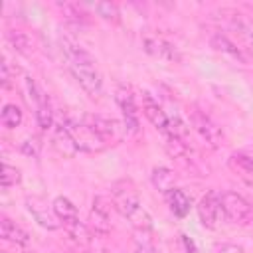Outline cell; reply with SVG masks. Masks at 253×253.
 Returning a JSON list of instances; mask_svg holds the SVG:
<instances>
[{"label": "cell", "instance_id": "e0dca14e", "mask_svg": "<svg viewBox=\"0 0 253 253\" xmlns=\"http://www.w3.org/2000/svg\"><path fill=\"white\" fill-rule=\"evenodd\" d=\"M164 198H166V204H168L170 211H172L176 217L188 215V211H190V198H188V194H186L184 190L172 188L170 192L164 194Z\"/></svg>", "mask_w": 253, "mask_h": 253}, {"label": "cell", "instance_id": "6da1fadb", "mask_svg": "<svg viewBox=\"0 0 253 253\" xmlns=\"http://www.w3.org/2000/svg\"><path fill=\"white\" fill-rule=\"evenodd\" d=\"M61 49L67 59V67L81 85V89L93 99L99 97L103 93V77L97 69L95 57L69 38H61Z\"/></svg>", "mask_w": 253, "mask_h": 253}, {"label": "cell", "instance_id": "8992f818", "mask_svg": "<svg viewBox=\"0 0 253 253\" xmlns=\"http://www.w3.org/2000/svg\"><path fill=\"white\" fill-rule=\"evenodd\" d=\"M190 123H192V126L196 128V132L206 140L208 146L219 148V146L223 144V130H221L219 125H217L210 115H206L204 111H198V109L192 111Z\"/></svg>", "mask_w": 253, "mask_h": 253}, {"label": "cell", "instance_id": "d4e9b609", "mask_svg": "<svg viewBox=\"0 0 253 253\" xmlns=\"http://www.w3.org/2000/svg\"><path fill=\"white\" fill-rule=\"evenodd\" d=\"M162 138H164V148L172 158H184L186 156V144L178 134L168 132V134H162Z\"/></svg>", "mask_w": 253, "mask_h": 253}, {"label": "cell", "instance_id": "603a6c76", "mask_svg": "<svg viewBox=\"0 0 253 253\" xmlns=\"http://www.w3.org/2000/svg\"><path fill=\"white\" fill-rule=\"evenodd\" d=\"M8 42L12 43V47L16 49V51H20V53H32V49H34V43H32V38L28 36V34H24L22 30H8Z\"/></svg>", "mask_w": 253, "mask_h": 253}, {"label": "cell", "instance_id": "2e32d148", "mask_svg": "<svg viewBox=\"0 0 253 253\" xmlns=\"http://www.w3.org/2000/svg\"><path fill=\"white\" fill-rule=\"evenodd\" d=\"M229 168L235 170L243 180H247V184H253V154L249 150H239L233 152L227 160Z\"/></svg>", "mask_w": 253, "mask_h": 253}, {"label": "cell", "instance_id": "44dd1931", "mask_svg": "<svg viewBox=\"0 0 253 253\" xmlns=\"http://www.w3.org/2000/svg\"><path fill=\"white\" fill-rule=\"evenodd\" d=\"M53 211H55V215L59 217V221H61V225L65 223V221H69V219H75V217H79V213H77V208L73 206V202L69 200V198H65V196H57L55 200H53Z\"/></svg>", "mask_w": 253, "mask_h": 253}, {"label": "cell", "instance_id": "30bf717a", "mask_svg": "<svg viewBox=\"0 0 253 253\" xmlns=\"http://www.w3.org/2000/svg\"><path fill=\"white\" fill-rule=\"evenodd\" d=\"M28 89H30V95L36 103V123L40 126V130H49L53 128V111H51V105L47 101V95L36 85L34 79H28Z\"/></svg>", "mask_w": 253, "mask_h": 253}, {"label": "cell", "instance_id": "3957f363", "mask_svg": "<svg viewBox=\"0 0 253 253\" xmlns=\"http://www.w3.org/2000/svg\"><path fill=\"white\" fill-rule=\"evenodd\" d=\"M63 123H65V126L69 128V132H71V136H73V140H75L77 150H81V152H101V150L107 146L105 140H103L93 128H89V126L81 121V117H79V119L67 117Z\"/></svg>", "mask_w": 253, "mask_h": 253}, {"label": "cell", "instance_id": "8fae6325", "mask_svg": "<svg viewBox=\"0 0 253 253\" xmlns=\"http://www.w3.org/2000/svg\"><path fill=\"white\" fill-rule=\"evenodd\" d=\"M115 99H117V105H119V109L123 113V125L126 128V132L136 134L140 125H138V111H136L132 93L126 87H119L117 93H115Z\"/></svg>", "mask_w": 253, "mask_h": 253}, {"label": "cell", "instance_id": "9a60e30c", "mask_svg": "<svg viewBox=\"0 0 253 253\" xmlns=\"http://www.w3.org/2000/svg\"><path fill=\"white\" fill-rule=\"evenodd\" d=\"M51 130H53L51 140H53V146L57 148V152H61L63 156H75L79 152L69 128L65 126V123H55Z\"/></svg>", "mask_w": 253, "mask_h": 253}, {"label": "cell", "instance_id": "d6a6232c", "mask_svg": "<svg viewBox=\"0 0 253 253\" xmlns=\"http://www.w3.org/2000/svg\"><path fill=\"white\" fill-rule=\"evenodd\" d=\"M180 241L184 243V251L186 253H194V243H192V239L188 235H180Z\"/></svg>", "mask_w": 253, "mask_h": 253}, {"label": "cell", "instance_id": "1f68e13d", "mask_svg": "<svg viewBox=\"0 0 253 253\" xmlns=\"http://www.w3.org/2000/svg\"><path fill=\"white\" fill-rule=\"evenodd\" d=\"M217 253H243V249L239 245H235V243H223Z\"/></svg>", "mask_w": 253, "mask_h": 253}, {"label": "cell", "instance_id": "f546056e", "mask_svg": "<svg viewBox=\"0 0 253 253\" xmlns=\"http://www.w3.org/2000/svg\"><path fill=\"white\" fill-rule=\"evenodd\" d=\"M20 150H22L26 156L38 158V156H40V150H42V142H40V138H38V136H28V138L22 142Z\"/></svg>", "mask_w": 253, "mask_h": 253}, {"label": "cell", "instance_id": "f1b7e54d", "mask_svg": "<svg viewBox=\"0 0 253 253\" xmlns=\"http://www.w3.org/2000/svg\"><path fill=\"white\" fill-rule=\"evenodd\" d=\"M57 8L63 12V16L67 18V20H71V22H77V24H81V22H85L87 18V14L77 6V4H57Z\"/></svg>", "mask_w": 253, "mask_h": 253}, {"label": "cell", "instance_id": "7a4b0ae2", "mask_svg": "<svg viewBox=\"0 0 253 253\" xmlns=\"http://www.w3.org/2000/svg\"><path fill=\"white\" fill-rule=\"evenodd\" d=\"M111 202L113 208L128 219L134 231H152V217L142 206L136 186L130 180H119L111 186Z\"/></svg>", "mask_w": 253, "mask_h": 253}, {"label": "cell", "instance_id": "5b68a950", "mask_svg": "<svg viewBox=\"0 0 253 253\" xmlns=\"http://www.w3.org/2000/svg\"><path fill=\"white\" fill-rule=\"evenodd\" d=\"M81 121H83L89 128H93V130L105 140V144L123 140V136H125V132H126L125 125L117 123L115 119L103 117V115H91V113H85V115H81Z\"/></svg>", "mask_w": 253, "mask_h": 253}, {"label": "cell", "instance_id": "ba28073f", "mask_svg": "<svg viewBox=\"0 0 253 253\" xmlns=\"http://www.w3.org/2000/svg\"><path fill=\"white\" fill-rule=\"evenodd\" d=\"M26 208H28V211L32 213L34 221H36L38 225H42L43 229L55 231V229L61 225L59 217H57L55 211H53V206H49L43 198H40V196H28V198H26Z\"/></svg>", "mask_w": 253, "mask_h": 253}, {"label": "cell", "instance_id": "4fadbf2b", "mask_svg": "<svg viewBox=\"0 0 253 253\" xmlns=\"http://www.w3.org/2000/svg\"><path fill=\"white\" fill-rule=\"evenodd\" d=\"M144 49L150 55L158 57V59H164V61H180L178 49L170 42H166L164 38H160V36H146L144 38Z\"/></svg>", "mask_w": 253, "mask_h": 253}, {"label": "cell", "instance_id": "277c9868", "mask_svg": "<svg viewBox=\"0 0 253 253\" xmlns=\"http://www.w3.org/2000/svg\"><path fill=\"white\" fill-rule=\"evenodd\" d=\"M219 202H221V210L223 215L237 225H247L251 221V204L237 192L227 190L223 194H219Z\"/></svg>", "mask_w": 253, "mask_h": 253}, {"label": "cell", "instance_id": "ac0fdd59", "mask_svg": "<svg viewBox=\"0 0 253 253\" xmlns=\"http://www.w3.org/2000/svg\"><path fill=\"white\" fill-rule=\"evenodd\" d=\"M63 229L67 231V235H69L77 245H81V247H89V245H91V233H93V231H91L89 225L83 223L79 217L65 221V223H63Z\"/></svg>", "mask_w": 253, "mask_h": 253}, {"label": "cell", "instance_id": "7c38bea8", "mask_svg": "<svg viewBox=\"0 0 253 253\" xmlns=\"http://www.w3.org/2000/svg\"><path fill=\"white\" fill-rule=\"evenodd\" d=\"M142 113H144V117L150 121V125H152L156 130H160L162 134L172 132V130H170V123H168L166 111L158 105V101H156L150 93H142Z\"/></svg>", "mask_w": 253, "mask_h": 253}, {"label": "cell", "instance_id": "83f0119b", "mask_svg": "<svg viewBox=\"0 0 253 253\" xmlns=\"http://www.w3.org/2000/svg\"><path fill=\"white\" fill-rule=\"evenodd\" d=\"M95 12L109 22H119V8L113 2H97L95 4Z\"/></svg>", "mask_w": 253, "mask_h": 253}, {"label": "cell", "instance_id": "484cf974", "mask_svg": "<svg viewBox=\"0 0 253 253\" xmlns=\"http://www.w3.org/2000/svg\"><path fill=\"white\" fill-rule=\"evenodd\" d=\"M0 180H2V186H4V188H12V186L20 184L22 174H20V170H18L16 166H12V164L4 162V164H2V174H0Z\"/></svg>", "mask_w": 253, "mask_h": 253}, {"label": "cell", "instance_id": "ffe728a7", "mask_svg": "<svg viewBox=\"0 0 253 253\" xmlns=\"http://www.w3.org/2000/svg\"><path fill=\"white\" fill-rule=\"evenodd\" d=\"M150 180H152V186L162 194H166L172 188H176L174 186L176 184V174H174V170H170L166 166H156L152 170V174H150Z\"/></svg>", "mask_w": 253, "mask_h": 253}, {"label": "cell", "instance_id": "7402d4cb", "mask_svg": "<svg viewBox=\"0 0 253 253\" xmlns=\"http://www.w3.org/2000/svg\"><path fill=\"white\" fill-rule=\"evenodd\" d=\"M231 28L237 34V38L241 40V43L245 45L247 55L253 57V28L245 20H241V18H233L231 20Z\"/></svg>", "mask_w": 253, "mask_h": 253}, {"label": "cell", "instance_id": "5bb4252c", "mask_svg": "<svg viewBox=\"0 0 253 253\" xmlns=\"http://www.w3.org/2000/svg\"><path fill=\"white\" fill-rule=\"evenodd\" d=\"M210 43H211V47H213L215 51L227 55L229 59L239 61V63H247V55L243 53V49L237 47V43H233L225 34H219V32L213 34V36L210 38Z\"/></svg>", "mask_w": 253, "mask_h": 253}, {"label": "cell", "instance_id": "4316f807", "mask_svg": "<svg viewBox=\"0 0 253 253\" xmlns=\"http://www.w3.org/2000/svg\"><path fill=\"white\" fill-rule=\"evenodd\" d=\"M134 253H156L154 251V241L150 237V231H136Z\"/></svg>", "mask_w": 253, "mask_h": 253}, {"label": "cell", "instance_id": "d6986e66", "mask_svg": "<svg viewBox=\"0 0 253 253\" xmlns=\"http://www.w3.org/2000/svg\"><path fill=\"white\" fill-rule=\"evenodd\" d=\"M0 233L6 241H12L16 245H28L30 243V235L26 229H22L18 223H14L10 217H2L0 219Z\"/></svg>", "mask_w": 253, "mask_h": 253}, {"label": "cell", "instance_id": "52a82bcc", "mask_svg": "<svg viewBox=\"0 0 253 253\" xmlns=\"http://www.w3.org/2000/svg\"><path fill=\"white\" fill-rule=\"evenodd\" d=\"M196 211H198V219L204 227L208 229H215L217 223L221 221V215H223V210H221V202H219V194L215 190H210L202 196V200L198 202L196 206Z\"/></svg>", "mask_w": 253, "mask_h": 253}, {"label": "cell", "instance_id": "9c48e42d", "mask_svg": "<svg viewBox=\"0 0 253 253\" xmlns=\"http://www.w3.org/2000/svg\"><path fill=\"white\" fill-rule=\"evenodd\" d=\"M111 204L105 196H97L93 198V206H91V211H89V229L93 233H99V235H109L113 225H111Z\"/></svg>", "mask_w": 253, "mask_h": 253}, {"label": "cell", "instance_id": "4dcf8cb0", "mask_svg": "<svg viewBox=\"0 0 253 253\" xmlns=\"http://www.w3.org/2000/svg\"><path fill=\"white\" fill-rule=\"evenodd\" d=\"M10 81H12L10 63H8V59H4L2 61V87H10Z\"/></svg>", "mask_w": 253, "mask_h": 253}, {"label": "cell", "instance_id": "cb8c5ba5", "mask_svg": "<svg viewBox=\"0 0 253 253\" xmlns=\"http://www.w3.org/2000/svg\"><path fill=\"white\" fill-rule=\"evenodd\" d=\"M22 119H24V115H22V109H20L18 105H14V103L4 105L2 115H0V121H2V125H4L6 128H16V126H20V125H22Z\"/></svg>", "mask_w": 253, "mask_h": 253}]
</instances>
